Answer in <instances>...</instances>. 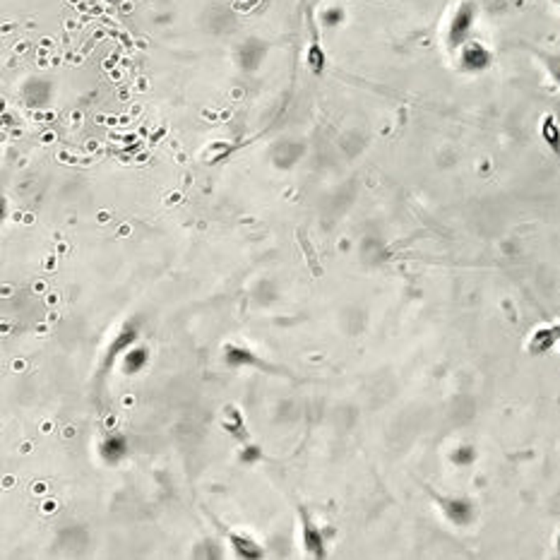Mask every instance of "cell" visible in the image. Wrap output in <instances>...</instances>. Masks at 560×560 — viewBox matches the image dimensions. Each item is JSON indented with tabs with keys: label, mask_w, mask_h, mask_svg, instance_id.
I'll return each instance as SVG.
<instances>
[{
	"label": "cell",
	"mask_w": 560,
	"mask_h": 560,
	"mask_svg": "<svg viewBox=\"0 0 560 560\" xmlns=\"http://www.w3.org/2000/svg\"><path fill=\"white\" fill-rule=\"evenodd\" d=\"M147 364V352L145 349H133V352H126V361H123V366H126V371L130 373H135V371H140L142 366Z\"/></svg>",
	"instance_id": "obj_7"
},
{
	"label": "cell",
	"mask_w": 560,
	"mask_h": 560,
	"mask_svg": "<svg viewBox=\"0 0 560 560\" xmlns=\"http://www.w3.org/2000/svg\"><path fill=\"white\" fill-rule=\"evenodd\" d=\"M104 3H111V5H116V3H118V0H104Z\"/></svg>",
	"instance_id": "obj_10"
},
{
	"label": "cell",
	"mask_w": 560,
	"mask_h": 560,
	"mask_svg": "<svg viewBox=\"0 0 560 560\" xmlns=\"http://www.w3.org/2000/svg\"><path fill=\"white\" fill-rule=\"evenodd\" d=\"M308 63H310V67H313L315 72H320L322 67H325V53H320V48L313 46V48H310V53H308Z\"/></svg>",
	"instance_id": "obj_8"
},
{
	"label": "cell",
	"mask_w": 560,
	"mask_h": 560,
	"mask_svg": "<svg viewBox=\"0 0 560 560\" xmlns=\"http://www.w3.org/2000/svg\"><path fill=\"white\" fill-rule=\"evenodd\" d=\"M301 519H303V546H305V551H308L313 558L325 556V541H322L320 529L310 522V517L305 512H301Z\"/></svg>",
	"instance_id": "obj_2"
},
{
	"label": "cell",
	"mask_w": 560,
	"mask_h": 560,
	"mask_svg": "<svg viewBox=\"0 0 560 560\" xmlns=\"http://www.w3.org/2000/svg\"><path fill=\"white\" fill-rule=\"evenodd\" d=\"M231 544H234L236 553H239V556H243V558H258V556H262V548H260L255 541L246 539V536L231 534Z\"/></svg>",
	"instance_id": "obj_6"
},
{
	"label": "cell",
	"mask_w": 560,
	"mask_h": 560,
	"mask_svg": "<svg viewBox=\"0 0 560 560\" xmlns=\"http://www.w3.org/2000/svg\"><path fill=\"white\" fill-rule=\"evenodd\" d=\"M491 63V53L481 44H467L462 51V65L467 70H484Z\"/></svg>",
	"instance_id": "obj_4"
},
{
	"label": "cell",
	"mask_w": 560,
	"mask_h": 560,
	"mask_svg": "<svg viewBox=\"0 0 560 560\" xmlns=\"http://www.w3.org/2000/svg\"><path fill=\"white\" fill-rule=\"evenodd\" d=\"M99 452L109 465H118V462L128 457V440L123 438V435H109V438L101 443Z\"/></svg>",
	"instance_id": "obj_3"
},
{
	"label": "cell",
	"mask_w": 560,
	"mask_h": 560,
	"mask_svg": "<svg viewBox=\"0 0 560 560\" xmlns=\"http://www.w3.org/2000/svg\"><path fill=\"white\" fill-rule=\"evenodd\" d=\"M474 17H476V8L474 3H465L460 5V10L452 17V25H450V44L452 46H460V44L467 41L469 32L474 27Z\"/></svg>",
	"instance_id": "obj_1"
},
{
	"label": "cell",
	"mask_w": 560,
	"mask_h": 560,
	"mask_svg": "<svg viewBox=\"0 0 560 560\" xmlns=\"http://www.w3.org/2000/svg\"><path fill=\"white\" fill-rule=\"evenodd\" d=\"M342 17H344L342 10H330V13L325 15V22H327V25H337V22L342 20Z\"/></svg>",
	"instance_id": "obj_9"
},
{
	"label": "cell",
	"mask_w": 560,
	"mask_h": 560,
	"mask_svg": "<svg viewBox=\"0 0 560 560\" xmlns=\"http://www.w3.org/2000/svg\"><path fill=\"white\" fill-rule=\"evenodd\" d=\"M226 361L231 366H262L248 349L241 347H226Z\"/></svg>",
	"instance_id": "obj_5"
}]
</instances>
